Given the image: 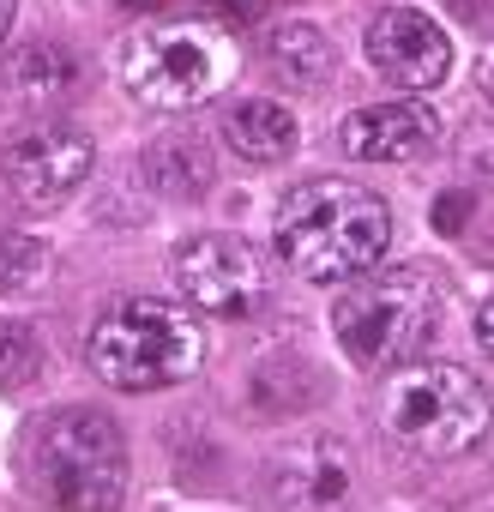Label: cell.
Instances as JSON below:
<instances>
[{
	"mask_svg": "<svg viewBox=\"0 0 494 512\" xmlns=\"http://www.w3.org/2000/svg\"><path fill=\"white\" fill-rule=\"evenodd\" d=\"M476 85H482V97H488V103H494V49H488V55H482V67H476Z\"/></svg>",
	"mask_w": 494,
	"mask_h": 512,
	"instance_id": "obj_21",
	"label": "cell"
},
{
	"mask_svg": "<svg viewBox=\"0 0 494 512\" xmlns=\"http://www.w3.org/2000/svg\"><path fill=\"white\" fill-rule=\"evenodd\" d=\"M139 169H145V187H157L163 199H199L211 187V145L199 133H163L145 145Z\"/></svg>",
	"mask_w": 494,
	"mask_h": 512,
	"instance_id": "obj_14",
	"label": "cell"
},
{
	"mask_svg": "<svg viewBox=\"0 0 494 512\" xmlns=\"http://www.w3.org/2000/svg\"><path fill=\"white\" fill-rule=\"evenodd\" d=\"M91 157H97L91 133L55 121V127H25L7 145V157H0V175H7V187L25 205L49 211V205H61V199L79 193V181L91 175Z\"/></svg>",
	"mask_w": 494,
	"mask_h": 512,
	"instance_id": "obj_8",
	"label": "cell"
},
{
	"mask_svg": "<svg viewBox=\"0 0 494 512\" xmlns=\"http://www.w3.org/2000/svg\"><path fill=\"white\" fill-rule=\"evenodd\" d=\"M272 500L284 512H338L350 500V452L326 434L296 440L272 464Z\"/></svg>",
	"mask_w": 494,
	"mask_h": 512,
	"instance_id": "obj_11",
	"label": "cell"
},
{
	"mask_svg": "<svg viewBox=\"0 0 494 512\" xmlns=\"http://www.w3.org/2000/svg\"><path fill=\"white\" fill-rule=\"evenodd\" d=\"M440 284L422 278L416 266H392V272H362L344 284L338 308H332V332L344 344V356L356 368H404L428 350L434 326H440Z\"/></svg>",
	"mask_w": 494,
	"mask_h": 512,
	"instance_id": "obj_2",
	"label": "cell"
},
{
	"mask_svg": "<svg viewBox=\"0 0 494 512\" xmlns=\"http://www.w3.org/2000/svg\"><path fill=\"white\" fill-rule=\"evenodd\" d=\"M13 19H19V0H0V43H7V31H13Z\"/></svg>",
	"mask_w": 494,
	"mask_h": 512,
	"instance_id": "obj_22",
	"label": "cell"
},
{
	"mask_svg": "<svg viewBox=\"0 0 494 512\" xmlns=\"http://www.w3.org/2000/svg\"><path fill=\"white\" fill-rule=\"evenodd\" d=\"M392 241V211L356 181H308L278 205V253L308 284H350Z\"/></svg>",
	"mask_w": 494,
	"mask_h": 512,
	"instance_id": "obj_1",
	"label": "cell"
},
{
	"mask_svg": "<svg viewBox=\"0 0 494 512\" xmlns=\"http://www.w3.org/2000/svg\"><path fill=\"white\" fill-rule=\"evenodd\" d=\"M266 49H272V67L284 79H326V67H332V43L314 19H284L266 37Z\"/></svg>",
	"mask_w": 494,
	"mask_h": 512,
	"instance_id": "obj_15",
	"label": "cell"
},
{
	"mask_svg": "<svg viewBox=\"0 0 494 512\" xmlns=\"http://www.w3.org/2000/svg\"><path fill=\"white\" fill-rule=\"evenodd\" d=\"M79 91V61L61 49V43H31V49H13L7 67H0V97L7 103H25V109H49L61 97Z\"/></svg>",
	"mask_w": 494,
	"mask_h": 512,
	"instance_id": "obj_13",
	"label": "cell"
},
{
	"mask_svg": "<svg viewBox=\"0 0 494 512\" xmlns=\"http://www.w3.org/2000/svg\"><path fill=\"white\" fill-rule=\"evenodd\" d=\"M464 217H470V193H440V199H434V229L458 235V229H464Z\"/></svg>",
	"mask_w": 494,
	"mask_h": 512,
	"instance_id": "obj_19",
	"label": "cell"
},
{
	"mask_svg": "<svg viewBox=\"0 0 494 512\" xmlns=\"http://www.w3.org/2000/svg\"><path fill=\"white\" fill-rule=\"evenodd\" d=\"M205 13H211L217 31H247L272 13V0H205Z\"/></svg>",
	"mask_w": 494,
	"mask_h": 512,
	"instance_id": "obj_18",
	"label": "cell"
},
{
	"mask_svg": "<svg viewBox=\"0 0 494 512\" xmlns=\"http://www.w3.org/2000/svg\"><path fill=\"white\" fill-rule=\"evenodd\" d=\"M85 362L115 392H157V386H175V380L199 374V362H205V326L187 308H175V302L133 296V302L109 308L91 326Z\"/></svg>",
	"mask_w": 494,
	"mask_h": 512,
	"instance_id": "obj_3",
	"label": "cell"
},
{
	"mask_svg": "<svg viewBox=\"0 0 494 512\" xmlns=\"http://www.w3.org/2000/svg\"><path fill=\"white\" fill-rule=\"evenodd\" d=\"M476 344H482V350L494 356V296H488V302L476 308Z\"/></svg>",
	"mask_w": 494,
	"mask_h": 512,
	"instance_id": "obj_20",
	"label": "cell"
},
{
	"mask_svg": "<svg viewBox=\"0 0 494 512\" xmlns=\"http://www.w3.org/2000/svg\"><path fill=\"white\" fill-rule=\"evenodd\" d=\"M434 139H440V115L428 103H410V97L368 103V109L344 115V127H338V145L356 163H410Z\"/></svg>",
	"mask_w": 494,
	"mask_h": 512,
	"instance_id": "obj_10",
	"label": "cell"
},
{
	"mask_svg": "<svg viewBox=\"0 0 494 512\" xmlns=\"http://www.w3.org/2000/svg\"><path fill=\"white\" fill-rule=\"evenodd\" d=\"M223 139H229V151L241 157V163H284L290 151H296V139H302V127H296V115L284 109V103H272V97H241V103H229V115H223Z\"/></svg>",
	"mask_w": 494,
	"mask_h": 512,
	"instance_id": "obj_12",
	"label": "cell"
},
{
	"mask_svg": "<svg viewBox=\"0 0 494 512\" xmlns=\"http://www.w3.org/2000/svg\"><path fill=\"white\" fill-rule=\"evenodd\" d=\"M121 79L145 109H199L223 91L229 79V43L217 31L199 25H163V31H139L121 55Z\"/></svg>",
	"mask_w": 494,
	"mask_h": 512,
	"instance_id": "obj_6",
	"label": "cell"
},
{
	"mask_svg": "<svg viewBox=\"0 0 494 512\" xmlns=\"http://www.w3.org/2000/svg\"><path fill=\"white\" fill-rule=\"evenodd\" d=\"M43 374V338L25 326V320H7L0 326V386L19 392Z\"/></svg>",
	"mask_w": 494,
	"mask_h": 512,
	"instance_id": "obj_16",
	"label": "cell"
},
{
	"mask_svg": "<svg viewBox=\"0 0 494 512\" xmlns=\"http://www.w3.org/2000/svg\"><path fill=\"white\" fill-rule=\"evenodd\" d=\"M380 422L416 458H458L488 434V386L458 362H404L380 398Z\"/></svg>",
	"mask_w": 494,
	"mask_h": 512,
	"instance_id": "obj_4",
	"label": "cell"
},
{
	"mask_svg": "<svg viewBox=\"0 0 494 512\" xmlns=\"http://www.w3.org/2000/svg\"><path fill=\"white\" fill-rule=\"evenodd\" d=\"M37 488L55 512H115L127 494V440L103 410H55L31 440Z\"/></svg>",
	"mask_w": 494,
	"mask_h": 512,
	"instance_id": "obj_5",
	"label": "cell"
},
{
	"mask_svg": "<svg viewBox=\"0 0 494 512\" xmlns=\"http://www.w3.org/2000/svg\"><path fill=\"white\" fill-rule=\"evenodd\" d=\"M175 284L199 314H223V320H247L272 296L266 260L241 235H193V241H181Z\"/></svg>",
	"mask_w": 494,
	"mask_h": 512,
	"instance_id": "obj_7",
	"label": "cell"
},
{
	"mask_svg": "<svg viewBox=\"0 0 494 512\" xmlns=\"http://www.w3.org/2000/svg\"><path fill=\"white\" fill-rule=\"evenodd\" d=\"M121 7H127V13H145V7H157V0H121Z\"/></svg>",
	"mask_w": 494,
	"mask_h": 512,
	"instance_id": "obj_23",
	"label": "cell"
},
{
	"mask_svg": "<svg viewBox=\"0 0 494 512\" xmlns=\"http://www.w3.org/2000/svg\"><path fill=\"white\" fill-rule=\"evenodd\" d=\"M368 61L398 91H434L452 73V43L440 19H428L422 7H386L368 25Z\"/></svg>",
	"mask_w": 494,
	"mask_h": 512,
	"instance_id": "obj_9",
	"label": "cell"
},
{
	"mask_svg": "<svg viewBox=\"0 0 494 512\" xmlns=\"http://www.w3.org/2000/svg\"><path fill=\"white\" fill-rule=\"evenodd\" d=\"M49 272L43 241H31L25 229H0V290H37Z\"/></svg>",
	"mask_w": 494,
	"mask_h": 512,
	"instance_id": "obj_17",
	"label": "cell"
}]
</instances>
